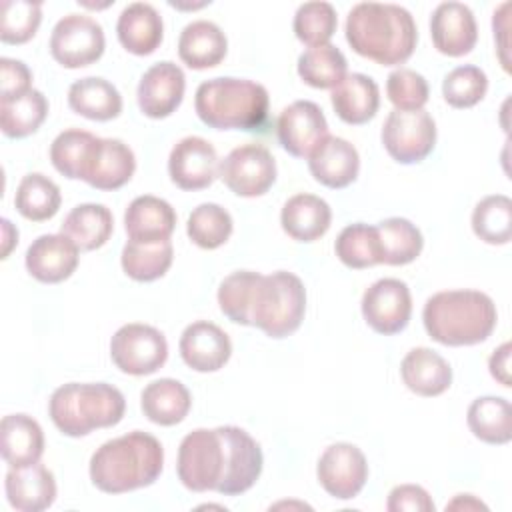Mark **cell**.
I'll return each instance as SVG.
<instances>
[{
	"label": "cell",
	"mask_w": 512,
	"mask_h": 512,
	"mask_svg": "<svg viewBox=\"0 0 512 512\" xmlns=\"http://www.w3.org/2000/svg\"><path fill=\"white\" fill-rule=\"evenodd\" d=\"M260 444L238 426L196 428L178 448L176 470L180 482L192 492L214 490L236 496L250 490L262 472Z\"/></svg>",
	"instance_id": "obj_1"
},
{
	"label": "cell",
	"mask_w": 512,
	"mask_h": 512,
	"mask_svg": "<svg viewBox=\"0 0 512 512\" xmlns=\"http://www.w3.org/2000/svg\"><path fill=\"white\" fill-rule=\"evenodd\" d=\"M218 306L234 324L256 326L270 338H284L304 320L306 288L296 274L286 270L268 276L238 270L220 282Z\"/></svg>",
	"instance_id": "obj_2"
},
{
	"label": "cell",
	"mask_w": 512,
	"mask_h": 512,
	"mask_svg": "<svg viewBox=\"0 0 512 512\" xmlns=\"http://www.w3.org/2000/svg\"><path fill=\"white\" fill-rule=\"evenodd\" d=\"M350 48L382 66L404 64L418 42L412 14L398 4L360 2L346 16Z\"/></svg>",
	"instance_id": "obj_3"
},
{
	"label": "cell",
	"mask_w": 512,
	"mask_h": 512,
	"mask_svg": "<svg viewBox=\"0 0 512 512\" xmlns=\"http://www.w3.org/2000/svg\"><path fill=\"white\" fill-rule=\"evenodd\" d=\"M164 448L148 432L134 430L104 442L90 458V480L106 494H124L158 480Z\"/></svg>",
	"instance_id": "obj_4"
},
{
	"label": "cell",
	"mask_w": 512,
	"mask_h": 512,
	"mask_svg": "<svg viewBox=\"0 0 512 512\" xmlns=\"http://www.w3.org/2000/svg\"><path fill=\"white\" fill-rule=\"evenodd\" d=\"M498 320L492 298L480 290H442L430 296L422 310L428 336L444 346L484 342Z\"/></svg>",
	"instance_id": "obj_5"
},
{
	"label": "cell",
	"mask_w": 512,
	"mask_h": 512,
	"mask_svg": "<svg viewBox=\"0 0 512 512\" xmlns=\"http://www.w3.org/2000/svg\"><path fill=\"white\" fill-rule=\"evenodd\" d=\"M268 90L246 78L220 76L196 88L194 110L216 130H256L268 118Z\"/></svg>",
	"instance_id": "obj_6"
},
{
	"label": "cell",
	"mask_w": 512,
	"mask_h": 512,
	"mask_svg": "<svg viewBox=\"0 0 512 512\" xmlns=\"http://www.w3.org/2000/svg\"><path fill=\"white\" fill-rule=\"evenodd\" d=\"M126 410L124 394L106 382H68L56 388L48 402L54 426L80 438L96 428L116 426Z\"/></svg>",
	"instance_id": "obj_7"
},
{
	"label": "cell",
	"mask_w": 512,
	"mask_h": 512,
	"mask_svg": "<svg viewBox=\"0 0 512 512\" xmlns=\"http://www.w3.org/2000/svg\"><path fill=\"white\" fill-rule=\"evenodd\" d=\"M110 358L114 366L130 376L154 374L168 358L164 334L148 324L132 322L120 326L110 340Z\"/></svg>",
	"instance_id": "obj_8"
},
{
	"label": "cell",
	"mask_w": 512,
	"mask_h": 512,
	"mask_svg": "<svg viewBox=\"0 0 512 512\" xmlns=\"http://www.w3.org/2000/svg\"><path fill=\"white\" fill-rule=\"evenodd\" d=\"M382 144L400 164L422 162L436 144V122L422 110H392L382 126Z\"/></svg>",
	"instance_id": "obj_9"
},
{
	"label": "cell",
	"mask_w": 512,
	"mask_h": 512,
	"mask_svg": "<svg viewBox=\"0 0 512 512\" xmlns=\"http://www.w3.org/2000/svg\"><path fill=\"white\" fill-rule=\"evenodd\" d=\"M218 176L242 198H256L270 190L276 180V160L272 152L258 142L236 146L220 162Z\"/></svg>",
	"instance_id": "obj_10"
},
{
	"label": "cell",
	"mask_w": 512,
	"mask_h": 512,
	"mask_svg": "<svg viewBox=\"0 0 512 512\" xmlns=\"http://www.w3.org/2000/svg\"><path fill=\"white\" fill-rule=\"evenodd\" d=\"M104 30L86 14H68L50 34V54L64 68H84L104 54Z\"/></svg>",
	"instance_id": "obj_11"
},
{
	"label": "cell",
	"mask_w": 512,
	"mask_h": 512,
	"mask_svg": "<svg viewBox=\"0 0 512 512\" xmlns=\"http://www.w3.org/2000/svg\"><path fill=\"white\" fill-rule=\"evenodd\" d=\"M412 314V296L406 282L380 278L362 296V316L366 324L384 336L402 332Z\"/></svg>",
	"instance_id": "obj_12"
},
{
	"label": "cell",
	"mask_w": 512,
	"mask_h": 512,
	"mask_svg": "<svg viewBox=\"0 0 512 512\" xmlns=\"http://www.w3.org/2000/svg\"><path fill=\"white\" fill-rule=\"evenodd\" d=\"M316 476L332 498L350 500L360 494L368 480V462L358 446L336 442L322 452Z\"/></svg>",
	"instance_id": "obj_13"
},
{
	"label": "cell",
	"mask_w": 512,
	"mask_h": 512,
	"mask_svg": "<svg viewBox=\"0 0 512 512\" xmlns=\"http://www.w3.org/2000/svg\"><path fill=\"white\" fill-rule=\"evenodd\" d=\"M276 132L280 146L290 156L310 158L328 136V122L316 102L296 100L280 112Z\"/></svg>",
	"instance_id": "obj_14"
},
{
	"label": "cell",
	"mask_w": 512,
	"mask_h": 512,
	"mask_svg": "<svg viewBox=\"0 0 512 512\" xmlns=\"http://www.w3.org/2000/svg\"><path fill=\"white\" fill-rule=\"evenodd\" d=\"M216 148L202 136H186L174 144L168 156L170 180L182 190L208 188L218 178Z\"/></svg>",
	"instance_id": "obj_15"
},
{
	"label": "cell",
	"mask_w": 512,
	"mask_h": 512,
	"mask_svg": "<svg viewBox=\"0 0 512 512\" xmlns=\"http://www.w3.org/2000/svg\"><path fill=\"white\" fill-rule=\"evenodd\" d=\"M184 90L186 76L182 68L170 60L156 62L142 74L138 82V108L148 118H168L182 104Z\"/></svg>",
	"instance_id": "obj_16"
},
{
	"label": "cell",
	"mask_w": 512,
	"mask_h": 512,
	"mask_svg": "<svg viewBox=\"0 0 512 512\" xmlns=\"http://www.w3.org/2000/svg\"><path fill=\"white\" fill-rule=\"evenodd\" d=\"M434 48L450 58L468 54L478 40V26L472 10L462 2H442L430 16Z\"/></svg>",
	"instance_id": "obj_17"
},
{
	"label": "cell",
	"mask_w": 512,
	"mask_h": 512,
	"mask_svg": "<svg viewBox=\"0 0 512 512\" xmlns=\"http://www.w3.org/2000/svg\"><path fill=\"white\" fill-rule=\"evenodd\" d=\"M80 260L78 246L60 234H42L26 250V270L44 284H58L72 276Z\"/></svg>",
	"instance_id": "obj_18"
},
{
	"label": "cell",
	"mask_w": 512,
	"mask_h": 512,
	"mask_svg": "<svg viewBox=\"0 0 512 512\" xmlns=\"http://www.w3.org/2000/svg\"><path fill=\"white\" fill-rule=\"evenodd\" d=\"M180 356L184 364L196 372L220 370L232 354V342L228 334L206 320L192 322L180 336Z\"/></svg>",
	"instance_id": "obj_19"
},
{
	"label": "cell",
	"mask_w": 512,
	"mask_h": 512,
	"mask_svg": "<svg viewBox=\"0 0 512 512\" xmlns=\"http://www.w3.org/2000/svg\"><path fill=\"white\" fill-rule=\"evenodd\" d=\"M136 170V156L118 138H96L84 182L96 190L122 188Z\"/></svg>",
	"instance_id": "obj_20"
},
{
	"label": "cell",
	"mask_w": 512,
	"mask_h": 512,
	"mask_svg": "<svg viewBox=\"0 0 512 512\" xmlns=\"http://www.w3.org/2000/svg\"><path fill=\"white\" fill-rule=\"evenodd\" d=\"M310 174L316 182L340 190L352 184L360 170V156L354 144L340 136H326L308 158Z\"/></svg>",
	"instance_id": "obj_21"
},
{
	"label": "cell",
	"mask_w": 512,
	"mask_h": 512,
	"mask_svg": "<svg viewBox=\"0 0 512 512\" xmlns=\"http://www.w3.org/2000/svg\"><path fill=\"white\" fill-rule=\"evenodd\" d=\"M176 228L174 208L158 196H138L124 212V230L128 240L140 244H154L170 240Z\"/></svg>",
	"instance_id": "obj_22"
},
{
	"label": "cell",
	"mask_w": 512,
	"mask_h": 512,
	"mask_svg": "<svg viewBox=\"0 0 512 512\" xmlns=\"http://www.w3.org/2000/svg\"><path fill=\"white\" fill-rule=\"evenodd\" d=\"M4 488L10 506L20 512H42L56 500L54 474L40 462L26 468H10Z\"/></svg>",
	"instance_id": "obj_23"
},
{
	"label": "cell",
	"mask_w": 512,
	"mask_h": 512,
	"mask_svg": "<svg viewBox=\"0 0 512 512\" xmlns=\"http://www.w3.org/2000/svg\"><path fill=\"white\" fill-rule=\"evenodd\" d=\"M120 44L136 56L152 54L164 38V24L158 10L148 2L128 4L116 22Z\"/></svg>",
	"instance_id": "obj_24"
},
{
	"label": "cell",
	"mask_w": 512,
	"mask_h": 512,
	"mask_svg": "<svg viewBox=\"0 0 512 512\" xmlns=\"http://www.w3.org/2000/svg\"><path fill=\"white\" fill-rule=\"evenodd\" d=\"M336 116L346 124H366L372 120L380 106L378 84L360 72L346 74L344 80L332 88L330 94Z\"/></svg>",
	"instance_id": "obj_25"
},
{
	"label": "cell",
	"mask_w": 512,
	"mask_h": 512,
	"mask_svg": "<svg viewBox=\"0 0 512 512\" xmlns=\"http://www.w3.org/2000/svg\"><path fill=\"white\" fill-rule=\"evenodd\" d=\"M2 458L10 468L36 464L44 454V432L28 414H8L0 422Z\"/></svg>",
	"instance_id": "obj_26"
},
{
	"label": "cell",
	"mask_w": 512,
	"mask_h": 512,
	"mask_svg": "<svg viewBox=\"0 0 512 512\" xmlns=\"http://www.w3.org/2000/svg\"><path fill=\"white\" fill-rule=\"evenodd\" d=\"M332 222V210L326 200L314 194H294L280 212L282 230L298 242H314L324 236Z\"/></svg>",
	"instance_id": "obj_27"
},
{
	"label": "cell",
	"mask_w": 512,
	"mask_h": 512,
	"mask_svg": "<svg viewBox=\"0 0 512 512\" xmlns=\"http://www.w3.org/2000/svg\"><path fill=\"white\" fill-rule=\"evenodd\" d=\"M400 376L408 390L418 396H440L452 384V368L450 364L434 350L420 346L412 348L402 364Z\"/></svg>",
	"instance_id": "obj_28"
},
{
	"label": "cell",
	"mask_w": 512,
	"mask_h": 512,
	"mask_svg": "<svg viewBox=\"0 0 512 512\" xmlns=\"http://www.w3.org/2000/svg\"><path fill=\"white\" fill-rule=\"evenodd\" d=\"M228 50L222 28L210 20H194L184 26L178 38V56L192 70L218 66Z\"/></svg>",
	"instance_id": "obj_29"
},
{
	"label": "cell",
	"mask_w": 512,
	"mask_h": 512,
	"mask_svg": "<svg viewBox=\"0 0 512 512\" xmlns=\"http://www.w3.org/2000/svg\"><path fill=\"white\" fill-rule=\"evenodd\" d=\"M192 406L188 388L174 378H160L150 382L140 394V408L144 416L160 426H174L182 422Z\"/></svg>",
	"instance_id": "obj_30"
},
{
	"label": "cell",
	"mask_w": 512,
	"mask_h": 512,
	"mask_svg": "<svg viewBox=\"0 0 512 512\" xmlns=\"http://www.w3.org/2000/svg\"><path fill=\"white\" fill-rule=\"evenodd\" d=\"M68 106L72 112L88 120L106 122L122 112V96L112 82L88 76L70 84Z\"/></svg>",
	"instance_id": "obj_31"
},
{
	"label": "cell",
	"mask_w": 512,
	"mask_h": 512,
	"mask_svg": "<svg viewBox=\"0 0 512 512\" xmlns=\"http://www.w3.org/2000/svg\"><path fill=\"white\" fill-rule=\"evenodd\" d=\"M114 230L112 212L104 204H78L72 208L64 222L60 224V232L68 236L80 252H90L108 242Z\"/></svg>",
	"instance_id": "obj_32"
},
{
	"label": "cell",
	"mask_w": 512,
	"mask_h": 512,
	"mask_svg": "<svg viewBox=\"0 0 512 512\" xmlns=\"http://www.w3.org/2000/svg\"><path fill=\"white\" fill-rule=\"evenodd\" d=\"M470 432L486 444H508L512 438V406L500 396H482L468 406Z\"/></svg>",
	"instance_id": "obj_33"
},
{
	"label": "cell",
	"mask_w": 512,
	"mask_h": 512,
	"mask_svg": "<svg viewBox=\"0 0 512 512\" xmlns=\"http://www.w3.org/2000/svg\"><path fill=\"white\" fill-rule=\"evenodd\" d=\"M48 116L46 96L30 88L28 92L0 100V128L8 138H26L34 134Z\"/></svg>",
	"instance_id": "obj_34"
},
{
	"label": "cell",
	"mask_w": 512,
	"mask_h": 512,
	"mask_svg": "<svg viewBox=\"0 0 512 512\" xmlns=\"http://www.w3.org/2000/svg\"><path fill=\"white\" fill-rule=\"evenodd\" d=\"M378 242H380V264L404 266L416 260L422 252L424 238L422 232L406 218L392 216L376 224Z\"/></svg>",
	"instance_id": "obj_35"
},
{
	"label": "cell",
	"mask_w": 512,
	"mask_h": 512,
	"mask_svg": "<svg viewBox=\"0 0 512 512\" xmlns=\"http://www.w3.org/2000/svg\"><path fill=\"white\" fill-rule=\"evenodd\" d=\"M174 248L170 240L154 242V244H140L128 240L122 248V270L128 278L136 282H152L162 278L168 268L172 266Z\"/></svg>",
	"instance_id": "obj_36"
},
{
	"label": "cell",
	"mask_w": 512,
	"mask_h": 512,
	"mask_svg": "<svg viewBox=\"0 0 512 512\" xmlns=\"http://www.w3.org/2000/svg\"><path fill=\"white\" fill-rule=\"evenodd\" d=\"M60 202V188L56 186V182L40 172L26 174L20 180L14 196V206L18 214L32 222L50 220L58 212Z\"/></svg>",
	"instance_id": "obj_37"
},
{
	"label": "cell",
	"mask_w": 512,
	"mask_h": 512,
	"mask_svg": "<svg viewBox=\"0 0 512 512\" xmlns=\"http://www.w3.org/2000/svg\"><path fill=\"white\" fill-rule=\"evenodd\" d=\"M96 138L98 136L80 128L60 132L50 144V160L54 168L70 180H84Z\"/></svg>",
	"instance_id": "obj_38"
},
{
	"label": "cell",
	"mask_w": 512,
	"mask_h": 512,
	"mask_svg": "<svg viewBox=\"0 0 512 512\" xmlns=\"http://www.w3.org/2000/svg\"><path fill=\"white\" fill-rule=\"evenodd\" d=\"M346 72V58L334 44L308 48L298 58V76L312 88H334L344 80Z\"/></svg>",
	"instance_id": "obj_39"
},
{
	"label": "cell",
	"mask_w": 512,
	"mask_h": 512,
	"mask_svg": "<svg viewBox=\"0 0 512 512\" xmlns=\"http://www.w3.org/2000/svg\"><path fill=\"white\" fill-rule=\"evenodd\" d=\"M334 250L338 260L354 270L370 268L382 262L378 230L376 226L364 222H356L342 228L334 242Z\"/></svg>",
	"instance_id": "obj_40"
},
{
	"label": "cell",
	"mask_w": 512,
	"mask_h": 512,
	"mask_svg": "<svg viewBox=\"0 0 512 512\" xmlns=\"http://www.w3.org/2000/svg\"><path fill=\"white\" fill-rule=\"evenodd\" d=\"M472 230L486 244H508L512 238V200L504 194L482 198L472 212Z\"/></svg>",
	"instance_id": "obj_41"
},
{
	"label": "cell",
	"mask_w": 512,
	"mask_h": 512,
	"mask_svg": "<svg viewBox=\"0 0 512 512\" xmlns=\"http://www.w3.org/2000/svg\"><path fill=\"white\" fill-rule=\"evenodd\" d=\"M232 226L234 222L226 208L214 202H204L190 212L186 232L196 246L204 250H214L230 238Z\"/></svg>",
	"instance_id": "obj_42"
},
{
	"label": "cell",
	"mask_w": 512,
	"mask_h": 512,
	"mask_svg": "<svg viewBox=\"0 0 512 512\" xmlns=\"http://www.w3.org/2000/svg\"><path fill=\"white\" fill-rule=\"evenodd\" d=\"M336 26H338V16L330 2L300 4L292 22L296 38L310 48L328 44V40L336 32Z\"/></svg>",
	"instance_id": "obj_43"
},
{
	"label": "cell",
	"mask_w": 512,
	"mask_h": 512,
	"mask_svg": "<svg viewBox=\"0 0 512 512\" xmlns=\"http://www.w3.org/2000/svg\"><path fill=\"white\" fill-rule=\"evenodd\" d=\"M488 90V78L484 70L472 64L456 66L444 76L442 94L452 108H472L476 106Z\"/></svg>",
	"instance_id": "obj_44"
},
{
	"label": "cell",
	"mask_w": 512,
	"mask_h": 512,
	"mask_svg": "<svg viewBox=\"0 0 512 512\" xmlns=\"http://www.w3.org/2000/svg\"><path fill=\"white\" fill-rule=\"evenodd\" d=\"M42 22V6L28 0L2 2V28L0 40L4 44L28 42Z\"/></svg>",
	"instance_id": "obj_45"
},
{
	"label": "cell",
	"mask_w": 512,
	"mask_h": 512,
	"mask_svg": "<svg viewBox=\"0 0 512 512\" xmlns=\"http://www.w3.org/2000/svg\"><path fill=\"white\" fill-rule=\"evenodd\" d=\"M386 94L394 110H422L428 102V82L412 68H396L386 78Z\"/></svg>",
	"instance_id": "obj_46"
},
{
	"label": "cell",
	"mask_w": 512,
	"mask_h": 512,
	"mask_svg": "<svg viewBox=\"0 0 512 512\" xmlns=\"http://www.w3.org/2000/svg\"><path fill=\"white\" fill-rule=\"evenodd\" d=\"M388 512H434V502L430 494L418 484H400L390 490Z\"/></svg>",
	"instance_id": "obj_47"
},
{
	"label": "cell",
	"mask_w": 512,
	"mask_h": 512,
	"mask_svg": "<svg viewBox=\"0 0 512 512\" xmlns=\"http://www.w3.org/2000/svg\"><path fill=\"white\" fill-rule=\"evenodd\" d=\"M32 72L28 66L14 58H0V100L14 98L30 90Z\"/></svg>",
	"instance_id": "obj_48"
},
{
	"label": "cell",
	"mask_w": 512,
	"mask_h": 512,
	"mask_svg": "<svg viewBox=\"0 0 512 512\" xmlns=\"http://www.w3.org/2000/svg\"><path fill=\"white\" fill-rule=\"evenodd\" d=\"M510 342H504L502 346H498L490 360H488V368H490V374L496 382H500L504 388H510L512 380H510Z\"/></svg>",
	"instance_id": "obj_49"
},
{
	"label": "cell",
	"mask_w": 512,
	"mask_h": 512,
	"mask_svg": "<svg viewBox=\"0 0 512 512\" xmlns=\"http://www.w3.org/2000/svg\"><path fill=\"white\" fill-rule=\"evenodd\" d=\"M510 8L508 2L500 4V8L494 12V18H492V26H494V38H502L500 42V62H502V68L506 72H510V62L506 58V50H508V42H506V30H508V16H506V10Z\"/></svg>",
	"instance_id": "obj_50"
},
{
	"label": "cell",
	"mask_w": 512,
	"mask_h": 512,
	"mask_svg": "<svg viewBox=\"0 0 512 512\" xmlns=\"http://www.w3.org/2000/svg\"><path fill=\"white\" fill-rule=\"evenodd\" d=\"M0 226H2V258H8L10 250L18 244V230L12 226L8 218H2Z\"/></svg>",
	"instance_id": "obj_51"
},
{
	"label": "cell",
	"mask_w": 512,
	"mask_h": 512,
	"mask_svg": "<svg viewBox=\"0 0 512 512\" xmlns=\"http://www.w3.org/2000/svg\"><path fill=\"white\" fill-rule=\"evenodd\" d=\"M446 510H488V506L472 494H458L452 502L446 504Z\"/></svg>",
	"instance_id": "obj_52"
}]
</instances>
